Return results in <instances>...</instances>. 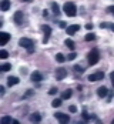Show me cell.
<instances>
[{
	"mask_svg": "<svg viewBox=\"0 0 114 124\" xmlns=\"http://www.w3.org/2000/svg\"><path fill=\"white\" fill-rule=\"evenodd\" d=\"M80 30V26L78 24H71V26H67V29H66V31H67V34H74Z\"/></svg>",
	"mask_w": 114,
	"mask_h": 124,
	"instance_id": "11",
	"label": "cell"
},
{
	"mask_svg": "<svg viewBox=\"0 0 114 124\" xmlns=\"http://www.w3.org/2000/svg\"><path fill=\"white\" fill-rule=\"evenodd\" d=\"M22 1H31V0H22Z\"/></svg>",
	"mask_w": 114,
	"mask_h": 124,
	"instance_id": "40",
	"label": "cell"
},
{
	"mask_svg": "<svg viewBox=\"0 0 114 124\" xmlns=\"http://www.w3.org/2000/svg\"><path fill=\"white\" fill-rule=\"evenodd\" d=\"M61 100H63V99H56V100H53V101H51V106H53L54 108L60 107V106H61Z\"/></svg>",
	"mask_w": 114,
	"mask_h": 124,
	"instance_id": "20",
	"label": "cell"
},
{
	"mask_svg": "<svg viewBox=\"0 0 114 124\" xmlns=\"http://www.w3.org/2000/svg\"><path fill=\"white\" fill-rule=\"evenodd\" d=\"M59 26H60L61 29H67V24H66L64 22H60V23H59Z\"/></svg>",
	"mask_w": 114,
	"mask_h": 124,
	"instance_id": "34",
	"label": "cell"
},
{
	"mask_svg": "<svg viewBox=\"0 0 114 124\" xmlns=\"http://www.w3.org/2000/svg\"><path fill=\"white\" fill-rule=\"evenodd\" d=\"M31 94H33V90H27V93H26L24 97H29V96H31Z\"/></svg>",
	"mask_w": 114,
	"mask_h": 124,
	"instance_id": "35",
	"label": "cell"
},
{
	"mask_svg": "<svg viewBox=\"0 0 114 124\" xmlns=\"http://www.w3.org/2000/svg\"><path fill=\"white\" fill-rule=\"evenodd\" d=\"M68 110H70L71 113H76L77 111V107H76V106H70V107H68Z\"/></svg>",
	"mask_w": 114,
	"mask_h": 124,
	"instance_id": "31",
	"label": "cell"
},
{
	"mask_svg": "<svg viewBox=\"0 0 114 124\" xmlns=\"http://www.w3.org/2000/svg\"><path fill=\"white\" fill-rule=\"evenodd\" d=\"M100 27L101 29H108V23H100Z\"/></svg>",
	"mask_w": 114,
	"mask_h": 124,
	"instance_id": "33",
	"label": "cell"
},
{
	"mask_svg": "<svg viewBox=\"0 0 114 124\" xmlns=\"http://www.w3.org/2000/svg\"><path fill=\"white\" fill-rule=\"evenodd\" d=\"M0 7H1V10H3V12H7V10L10 9V0H3Z\"/></svg>",
	"mask_w": 114,
	"mask_h": 124,
	"instance_id": "17",
	"label": "cell"
},
{
	"mask_svg": "<svg viewBox=\"0 0 114 124\" xmlns=\"http://www.w3.org/2000/svg\"><path fill=\"white\" fill-rule=\"evenodd\" d=\"M99 60H100V51L97 49H93L87 54V62H89L90 66H94V64L99 63Z\"/></svg>",
	"mask_w": 114,
	"mask_h": 124,
	"instance_id": "3",
	"label": "cell"
},
{
	"mask_svg": "<svg viewBox=\"0 0 114 124\" xmlns=\"http://www.w3.org/2000/svg\"><path fill=\"white\" fill-rule=\"evenodd\" d=\"M13 20H14V23L16 24H22L23 23V12H16L14 13V16H13Z\"/></svg>",
	"mask_w": 114,
	"mask_h": 124,
	"instance_id": "9",
	"label": "cell"
},
{
	"mask_svg": "<svg viewBox=\"0 0 114 124\" xmlns=\"http://www.w3.org/2000/svg\"><path fill=\"white\" fill-rule=\"evenodd\" d=\"M94 39H96V36H94L93 33H89V34L84 37V40H86V41H91V40H94Z\"/></svg>",
	"mask_w": 114,
	"mask_h": 124,
	"instance_id": "23",
	"label": "cell"
},
{
	"mask_svg": "<svg viewBox=\"0 0 114 124\" xmlns=\"http://www.w3.org/2000/svg\"><path fill=\"white\" fill-rule=\"evenodd\" d=\"M107 94H108V90H107V87H104V86H101V87H99L97 88V96L99 97H107Z\"/></svg>",
	"mask_w": 114,
	"mask_h": 124,
	"instance_id": "12",
	"label": "cell"
},
{
	"mask_svg": "<svg viewBox=\"0 0 114 124\" xmlns=\"http://www.w3.org/2000/svg\"><path fill=\"white\" fill-rule=\"evenodd\" d=\"M7 57H9V53L6 50H1L0 51V59H7Z\"/></svg>",
	"mask_w": 114,
	"mask_h": 124,
	"instance_id": "25",
	"label": "cell"
},
{
	"mask_svg": "<svg viewBox=\"0 0 114 124\" xmlns=\"http://www.w3.org/2000/svg\"><path fill=\"white\" fill-rule=\"evenodd\" d=\"M19 83H20V80H19V77H14V76H10V77H9V78H7V86H16V84H19Z\"/></svg>",
	"mask_w": 114,
	"mask_h": 124,
	"instance_id": "13",
	"label": "cell"
},
{
	"mask_svg": "<svg viewBox=\"0 0 114 124\" xmlns=\"http://www.w3.org/2000/svg\"><path fill=\"white\" fill-rule=\"evenodd\" d=\"M108 29H110L111 31H114V24L113 23H108Z\"/></svg>",
	"mask_w": 114,
	"mask_h": 124,
	"instance_id": "37",
	"label": "cell"
},
{
	"mask_svg": "<svg viewBox=\"0 0 114 124\" xmlns=\"http://www.w3.org/2000/svg\"><path fill=\"white\" fill-rule=\"evenodd\" d=\"M110 80H111V83H113V87H114V71L110 73Z\"/></svg>",
	"mask_w": 114,
	"mask_h": 124,
	"instance_id": "32",
	"label": "cell"
},
{
	"mask_svg": "<svg viewBox=\"0 0 114 124\" xmlns=\"http://www.w3.org/2000/svg\"><path fill=\"white\" fill-rule=\"evenodd\" d=\"M43 16H44V17H47V16H49V13H47V10H44V12H43Z\"/></svg>",
	"mask_w": 114,
	"mask_h": 124,
	"instance_id": "39",
	"label": "cell"
},
{
	"mask_svg": "<svg viewBox=\"0 0 114 124\" xmlns=\"http://www.w3.org/2000/svg\"><path fill=\"white\" fill-rule=\"evenodd\" d=\"M113 94H114V90H113V91H108V94H107V100H108V101H111V99H113Z\"/></svg>",
	"mask_w": 114,
	"mask_h": 124,
	"instance_id": "29",
	"label": "cell"
},
{
	"mask_svg": "<svg viewBox=\"0 0 114 124\" xmlns=\"http://www.w3.org/2000/svg\"><path fill=\"white\" fill-rule=\"evenodd\" d=\"M30 77H31V81H33V83H40V81L43 80V76H41L40 71H33Z\"/></svg>",
	"mask_w": 114,
	"mask_h": 124,
	"instance_id": "10",
	"label": "cell"
},
{
	"mask_svg": "<svg viewBox=\"0 0 114 124\" xmlns=\"http://www.w3.org/2000/svg\"><path fill=\"white\" fill-rule=\"evenodd\" d=\"M41 30L44 31V39H43V43L46 44V43H49V40H50V34H51V27L47 24H43L41 26Z\"/></svg>",
	"mask_w": 114,
	"mask_h": 124,
	"instance_id": "4",
	"label": "cell"
},
{
	"mask_svg": "<svg viewBox=\"0 0 114 124\" xmlns=\"http://www.w3.org/2000/svg\"><path fill=\"white\" fill-rule=\"evenodd\" d=\"M71 96H73V91H71L70 88H67L66 91H63V93H61V99H63V100H68Z\"/></svg>",
	"mask_w": 114,
	"mask_h": 124,
	"instance_id": "16",
	"label": "cell"
},
{
	"mask_svg": "<svg viewBox=\"0 0 114 124\" xmlns=\"http://www.w3.org/2000/svg\"><path fill=\"white\" fill-rule=\"evenodd\" d=\"M63 12L66 13V16H68V17H74V16L77 14V7H76V4H74L73 1H67V3H64Z\"/></svg>",
	"mask_w": 114,
	"mask_h": 124,
	"instance_id": "2",
	"label": "cell"
},
{
	"mask_svg": "<svg viewBox=\"0 0 114 124\" xmlns=\"http://www.w3.org/2000/svg\"><path fill=\"white\" fill-rule=\"evenodd\" d=\"M86 29H87V30H91V29H93V24H91V23H87V24H86Z\"/></svg>",
	"mask_w": 114,
	"mask_h": 124,
	"instance_id": "36",
	"label": "cell"
},
{
	"mask_svg": "<svg viewBox=\"0 0 114 124\" xmlns=\"http://www.w3.org/2000/svg\"><path fill=\"white\" fill-rule=\"evenodd\" d=\"M30 121H31V123H40V121H41V116H40L38 113L31 114V116H30Z\"/></svg>",
	"mask_w": 114,
	"mask_h": 124,
	"instance_id": "14",
	"label": "cell"
},
{
	"mask_svg": "<svg viewBox=\"0 0 114 124\" xmlns=\"http://www.w3.org/2000/svg\"><path fill=\"white\" fill-rule=\"evenodd\" d=\"M83 118H84L86 121H89L90 120V116H89V113L86 111V110H83Z\"/></svg>",
	"mask_w": 114,
	"mask_h": 124,
	"instance_id": "27",
	"label": "cell"
},
{
	"mask_svg": "<svg viewBox=\"0 0 114 124\" xmlns=\"http://www.w3.org/2000/svg\"><path fill=\"white\" fill-rule=\"evenodd\" d=\"M0 69H1V71H9V70L12 69V64H9V63H4V64L0 67Z\"/></svg>",
	"mask_w": 114,
	"mask_h": 124,
	"instance_id": "22",
	"label": "cell"
},
{
	"mask_svg": "<svg viewBox=\"0 0 114 124\" xmlns=\"http://www.w3.org/2000/svg\"><path fill=\"white\" fill-rule=\"evenodd\" d=\"M64 44H66V46H67V47H68L70 50H73L74 47H76V46H74V41H73L71 39H66V41H64Z\"/></svg>",
	"mask_w": 114,
	"mask_h": 124,
	"instance_id": "19",
	"label": "cell"
},
{
	"mask_svg": "<svg viewBox=\"0 0 114 124\" xmlns=\"http://www.w3.org/2000/svg\"><path fill=\"white\" fill-rule=\"evenodd\" d=\"M51 10H53L54 14H57V16L60 14V7H59V4H57L56 1H53V3H51Z\"/></svg>",
	"mask_w": 114,
	"mask_h": 124,
	"instance_id": "18",
	"label": "cell"
},
{
	"mask_svg": "<svg viewBox=\"0 0 114 124\" xmlns=\"http://www.w3.org/2000/svg\"><path fill=\"white\" fill-rule=\"evenodd\" d=\"M9 40H10V34L9 33H6V31H1L0 33V44L1 46H6L9 43Z\"/></svg>",
	"mask_w": 114,
	"mask_h": 124,
	"instance_id": "7",
	"label": "cell"
},
{
	"mask_svg": "<svg viewBox=\"0 0 114 124\" xmlns=\"http://www.w3.org/2000/svg\"><path fill=\"white\" fill-rule=\"evenodd\" d=\"M19 46L26 49L29 53H33L34 51V41L31 39H27V37H22L19 40Z\"/></svg>",
	"mask_w": 114,
	"mask_h": 124,
	"instance_id": "1",
	"label": "cell"
},
{
	"mask_svg": "<svg viewBox=\"0 0 114 124\" xmlns=\"http://www.w3.org/2000/svg\"><path fill=\"white\" fill-rule=\"evenodd\" d=\"M3 124L6 123H14V124H19V121L17 120H14V118H12V117H9V116H6V117H1V120H0Z\"/></svg>",
	"mask_w": 114,
	"mask_h": 124,
	"instance_id": "15",
	"label": "cell"
},
{
	"mask_svg": "<svg viewBox=\"0 0 114 124\" xmlns=\"http://www.w3.org/2000/svg\"><path fill=\"white\" fill-rule=\"evenodd\" d=\"M104 78V73L103 71H99V73H94V74H90L87 77V80L91 81V83H94V81H99V80H103Z\"/></svg>",
	"mask_w": 114,
	"mask_h": 124,
	"instance_id": "5",
	"label": "cell"
},
{
	"mask_svg": "<svg viewBox=\"0 0 114 124\" xmlns=\"http://www.w3.org/2000/svg\"><path fill=\"white\" fill-rule=\"evenodd\" d=\"M77 57V54L76 53H74V51H73V53H70V54H68V56H67V57H66V59H67V60H70V62H71V60H74V59H76Z\"/></svg>",
	"mask_w": 114,
	"mask_h": 124,
	"instance_id": "26",
	"label": "cell"
},
{
	"mask_svg": "<svg viewBox=\"0 0 114 124\" xmlns=\"http://www.w3.org/2000/svg\"><path fill=\"white\" fill-rule=\"evenodd\" d=\"M0 94H1V96L4 94V86H0Z\"/></svg>",
	"mask_w": 114,
	"mask_h": 124,
	"instance_id": "38",
	"label": "cell"
},
{
	"mask_svg": "<svg viewBox=\"0 0 114 124\" xmlns=\"http://www.w3.org/2000/svg\"><path fill=\"white\" fill-rule=\"evenodd\" d=\"M54 117H56L60 123H63V124H66V123H68V121H70L68 114H64V113H56V114H54Z\"/></svg>",
	"mask_w": 114,
	"mask_h": 124,
	"instance_id": "6",
	"label": "cell"
},
{
	"mask_svg": "<svg viewBox=\"0 0 114 124\" xmlns=\"http://www.w3.org/2000/svg\"><path fill=\"white\" fill-rule=\"evenodd\" d=\"M56 60H57L59 63H63V62H66L67 59L64 57V54H61V53H57V54H56Z\"/></svg>",
	"mask_w": 114,
	"mask_h": 124,
	"instance_id": "21",
	"label": "cell"
},
{
	"mask_svg": "<svg viewBox=\"0 0 114 124\" xmlns=\"http://www.w3.org/2000/svg\"><path fill=\"white\" fill-rule=\"evenodd\" d=\"M56 93H57V88H56V87H51V88H50V91H49V94H51V96H54Z\"/></svg>",
	"mask_w": 114,
	"mask_h": 124,
	"instance_id": "28",
	"label": "cell"
},
{
	"mask_svg": "<svg viewBox=\"0 0 114 124\" xmlns=\"http://www.w3.org/2000/svg\"><path fill=\"white\" fill-rule=\"evenodd\" d=\"M107 12L111 13V14H114V6H108V7H107Z\"/></svg>",
	"mask_w": 114,
	"mask_h": 124,
	"instance_id": "30",
	"label": "cell"
},
{
	"mask_svg": "<svg viewBox=\"0 0 114 124\" xmlns=\"http://www.w3.org/2000/svg\"><path fill=\"white\" fill-rule=\"evenodd\" d=\"M54 76H56V78H57V80H63V78H66V76H67V70L63 69V67H61V69H57Z\"/></svg>",
	"mask_w": 114,
	"mask_h": 124,
	"instance_id": "8",
	"label": "cell"
},
{
	"mask_svg": "<svg viewBox=\"0 0 114 124\" xmlns=\"http://www.w3.org/2000/svg\"><path fill=\"white\" fill-rule=\"evenodd\" d=\"M74 71H77V73H83V71H84V69H83L80 64H76V66H74Z\"/></svg>",
	"mask_w": 114,
	"mask_h": 124,
	"instance_id": "24",
	"label": "cell"
}]
</instances>
